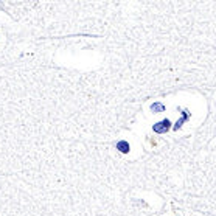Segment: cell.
I'll return each mask as SVG.
<instances>
[{"mask_svg":"<svg viewBox=\"0 0 216 216\" xmlns=\"http://www.w3.org/2000/svg\"><path fill=\"white\" fill-rule=\"evenodd\" d=\"M170 129H171V122H170L168 118L162 120V122H157V123L152 126V131L157 132V134H165V132H168Z\"/></svg>","mask_w":216,"mask_h":216,"instance_id":"6da1fadb","label":"cell"},{"mask_svg":"<svg viewBox=\"0 0 216 216\" xmlns=\"http://www.w3.org/2000/svg\"><path fill=\"white\" fill-rule=\"evenodd\" d=\"M117 149L120 151V152H123V154H128L129 152V149H131V146H129V143L126 141V140H120V141H117Z\"/></svg>","mask_w":216,"mask_h":216,"instance_id":"7a4b0ae2","label":"cell"},{"mask_svg":"<svg viewBox=\"0 0 216 216\" xmlns=\"http://www.w3.org/2000/svg\"><path fill=\"white\" fill-rule=\"evenodd\" d=\"M151 110H152L154 114L165 112V104H163V103H154V104H151Z\"/></svg>","mask_w":216,"mask_h":216,"instance_id":"3957f363","label":"cell"},{"mask_svg":"<svg viewBox=\"0 0 216 216\" xmlns=\"http://www.w3.org/2000/svg\"><path fill=\"white\" fill-rule=\"evenodd\" d=\"M188 118H190V112H188V110H183V117H182V118L179 120V122L176 123V126H174V129H179V128H180V126H182V125H183V123L187 122V120H188Z\"/></svg>","mask_w":216,"mask_h":216,"instance_id":"277c9868","label":"cell"}]
</instances>
